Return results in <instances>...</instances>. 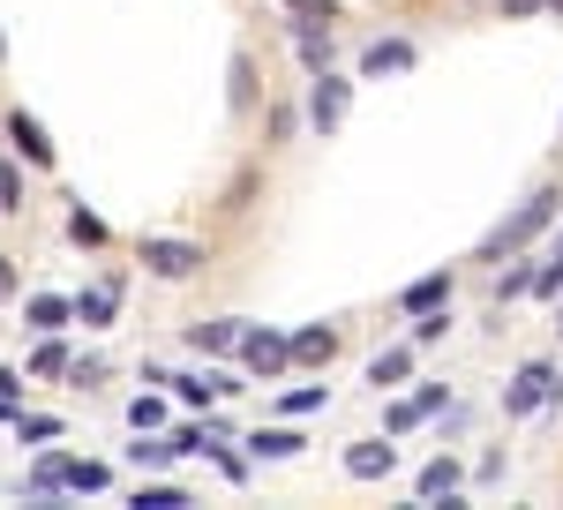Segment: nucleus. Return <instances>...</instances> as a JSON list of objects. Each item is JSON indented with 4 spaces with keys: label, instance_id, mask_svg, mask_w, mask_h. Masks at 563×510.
I'll use <instances>...</instances> for the list:
<instances>
[{
    "label": "nucleus",
    "instance_id": "15",
    "mask_svg": "<svg viewBox=\"0 0 563 510\" xmlns=\"http://www.w3.org/2000/svg\"><path fill=\"white\" fill-rule=\"evenodd\" d=\"M406 376H413V345H384V353L368 361V382H376V390H398Z\"/></svg>",
    "mask_w": 563,
    "mask_h": 510
},
{
    "label": "nucleus",
    "instance_id": "25",
    "mask_svg": "<svg viewBox=\"0 0 563 510\" xmlns=\"http://www.w3.org/2000/svg\"><path fill=\"white\" fill-rule=\"evenodd\" d=\"M256 106V68H249V53H233V113H249Z\"/></svg>",
    "mask_w": 563,
    "mask_h": 510
},
{
    "label": "nucleus",
    "instance_id": "32",
    "mask_svg": "<svg viewBox=\"0 0 563 510\" xmlns=\"http://www.w3.org/2000/svg\"><path fill=\"white\" fill-rule=\"evenodd\" d=\"M429 421V413H421V406H413V398H406V406H390V435H413V428Z\"/></svg>",
    "mask_w": 563,
    "mask_h": 510
},
{
    "label": "nucleus",
    "instance_id": "20",
    "mask_svg": "<svg viewBox=\"0 0 563 510\" xmlns=\"http://www.w3.org/2000/svg\"><path fill=\"white\" fill-rule=\"evenodd\" d=\"M68 241H76V248H106V241H113V225H106L98 211H84V203H76V211H68Z\"/></svg>",
    "mask_w": 563,
    "mask_h": 510
},
{
    "label": "nucleus",
    "instance_id": "17",
    "mask_svg": "<svg viewBox=\"0 0 563 510\" xmlns=\"http://www.w3.org/2000/svg\"><path fill=\"white\" fill-rule=\"evenodd\" d=\"M129 510H196V496L174 488V480H143V488L129 496Z\"/></svg>",
    "mask_w": 563,
    "mask_h": 510
},
{
    "label": "nucleus",
    "instance_id": "23",
    "mask_svg": "<svg viewBox=\"0 0 563 510\" xmlns=\"http://www.w3.org/2000/svg\"><path fill=\"white\" fill-rule=\"evenodd\" d=\"M31 376H68V345H60V331L31 353Z\"/></svg>",
    "mask_w": 563,
    "mask_h": 510
},
{
    "label": "nucleus",
    "instance_id": "37",
    "mask_svg": "<svg viewBox=\"0 0 563 510\" xmlns=\"http://www.w3.org/2000/svg\"><path fill=\"white\" fill-rule=\"evenodd\" d=\"M496 8H504V15H541L549 0H496Z\"/></svg>",
    "mask_w": 563,
    "mask_h": 510
},
{
    "label": "nucleus",
    "instance_id": "24",
    "mask_svg": "<svg viewBox=\"0 0 563 510\" xmlns=\"http://www.w3.org/2000/svg\"><path fill=\"white\" fill-rule=\"evenodd\" d=\"M106 480H113V473L98 466V458H76V473H68V488H76V496H106Z\"/></svg>",
    "mask_w": 563,
    "mask_h": 510
},
{
    "label": "nucleus",
    "instance_id": "13",
    "mask_svg": "<svg viewBox=\"0 0 563 510\" xmlns=\"http://www.w3.org/2000/svg\"><path fill=\"white\" fill-rule=\"evenodd\" d=\"M113 315H121V286H113V278H106V286H84V293H76V323L106 331Z\"/></svg>",
    "mask_w": 563,
    "mask_h": 510
},
{
    "label": "nucleus",
    "instance_id": "35",
    "mask_svg": "<svg viewBox=\"0 0 563 510\" xmlns=\"http://www.w3.org/2000/svg\"><path fill=\"white\" fill-rule=\"evenodd\" d=\"M98 376H106V361H68V382H84V390H90Z\"/></svg>",
    "mask_w": 563,
    "mask_h": 510
},
{
    "label": "nucleus",
    "instance_id": "16",
    "mask_svg": "<svg viewBox=\"0 0 563 510\" xmlns=\"http://www.w3.org/2000/svg\"><path fill=\"white\" fill-rule=\"evenodd\" d=\"M249 458H301V428H256V435H249Z\"/></svg>",
    "mask_w": 563,
    "mask_h": 510
},
{
    "label": "nucleus",
    "instance_id": "36",
    "mask_svg": "<svg viewBox=\"0 0 563 510\" xmlns=\"http://www.w3.org/2000/svg\"><path fill=\"white\" fill-rule=\"evenodd\" d=\"M15 398H23V376H15V368H0V406H15Z\"/></svg>",
    "mask_w": 563,
    "mask_h": 510
},
{
    "label": "nucleus",
    "instance_id": "8",
    "mask_svg": "<svg viewBox=\"0 0 563 510\" xmlns=\"http://www.w3.org/2000/svg\"><path fill=\"white\" fill-rule=\"evenodd\" d=\"M294 53H301V68H308V76L339 68V38H331V23H294Z\"/></svg>",
    "mask_w": 563,
    "mask_h": 510
},
{
    "label": "nucleus",
    "instance_id": "11",
    "mask_svg": "<svg viewBox=\"0 0 563 510\" xmlns=\"http://www.w3.org/2000/svg\"><path fill=\"white\" fill-rule=\"evenodd\" d=\"M23 323H31L38 339H53V331H68V323H76V300H60V293H31V300H23Z\"/></svg>",
    "mask_w": 563,
    "mask_h": 510
},
{
    "label": "nucleus",
    "instance_id": "22",
    "mask_svg": "<svg viewBox=\"0 0 563 510\" xmlns=\"http://www.w3.org/2000/svg\"><path fill=\"white\" fill-rule=\"evenodd\" d=\"M166 382H174V398H180V406H203V413H211L218 376H166Z\"/></svg>",
    "mask_w": 563,
    "mask_h": 510
},
{
    "label": "nucleus",
    "instance_id": "10",
    "mask_svg": "<svg viewBox=\"0 0 563 510\" xmlns=\"http://www.w3.org/2000/svg\"><path fill=\"white\" fill-rule=\"evenodd\" d=\"M294 368H331V361H339V331H331V323H308V331H294Z\"/></svg>",
    "mask_w": 563,
    "mask_h": 510
},
{
    "label": "nucleus",
    "instance_id": "21",
    "mask_svg": "<svg viewBox=\"0 0 563 510\" xmlns=\"http://www.w3.org/2000/svg\"><path fill=\"white\" fill-rule=\"evenodd\" d=\"M323 406H331V382H294V390H286V413H294V421L323 413Z\"/></svg>",
    "mask_w": 563,
    "mask_h": 510
},
{
    "label": "nucleus",
    "instance_id": "14",
    "mask_svg": "<svg viewBox=\"0 0 563 510\" xmlns=\"http://www.w3.org/2000/svg\"><path fill=\"white\" fill-rule=\"evenodd\" d=\"M406 68H413V45L406 38H376L361 53V76H406Z\"/></svg>",
    "mask_w": 563,
    "mask_h": 510
},
{
    "label": "nucleus",
    "instance_id": "33",
    "mask_svg": "<svg viewBox=\"0 0 563 510\" xmlns=\"http://www.w3.org/2000/svg\"><path fill=\"white\" fill-rule=\"evenodd\" d=\"M413 406H421V413H429V421H435V413L451 406V390H443V382H421V390H413Z\"/></svg>",
    "mask_w": 563,
    "mask_h": 510
},
{
    "label": "nucleus",
    "instance_id": "4",
    "mask_svg": "<svg viewBox=\"0 0 563 510\" xmlns=\"http://www.w3.org/2000/svg\"><path fill=\"white\" fill-rule=\"evenodd\" d=\"M346 106H353V84L339 68L308 76V127H316V135H339V127H346Z\"/></svg>",
    "mask_w": 563,
    "mask_h": 510
},
{
    "label": "nucleus",
    "instance_id": "3",
    "mask_svg": "<svg viewBox=\"0 0 563 510\" xmlns=\"http://www.w3.org/2000/svg\"><path fill=\"white\" fill-rule=\"evenodd\" d=\"M211 255H203V241H174V233H143V270L151 278H166V286H180V278H196Z\"/></svg>",
    "mask_w": 563,
    "mask_h": 510
},
{
    "label": "nucleus",
    "instance_id": "38",
    "mask_svg": "<svg viewBox=\"0 0 563 510\" xmlns=\"http://www.w3.org/2000/svg\"><path fill=\"white\" fill-rule=\"evenodd\" d=\"M0 300H15V263L0 255Z\"/></svg>",
    "mask_w": 563,
    "mask_h": 510
},
{
    "label": "nucleus",
    "instance_id": "29",
    "mask_svg": "<svg viewBox=\"0 0 563 510\" xmlns=\"http://www.w3.org/2000/svg\"><path fill=\"white\" fill-rule=\"evenodd\" d=\"M158 421H166V398H158V390L129 398V428H158Z\"/></svg>",
    "mask_w": 563,
    "mask_h": 510
},
{
    "label": "nucleus",
    "instance_id": "39",
    "mask_svg": "<svg viewBox=\"0 0 563 510\" xmlns=\"http://www.w3.org/2000/svg\"><path fill=\"white\" fill-rule=\"evenodd\" d=\"M549 15H563V0H549Z\"/></svg>",
    "mask_w": 563,
    "mask_h": 510
},
{
    "label": "nucleus",
    "instance_id": "27",
    "mask_svg": "<svg viewBox=\"0 0 563 510\" xmlns=\"http://www.w3.org/2000/svg\"><path fill=\"white\" fill-rule=\"evenodd\" d=\"M519 293H533V263H511V270L496 278V308H504V300H519Z\"/></svg>",
    "mask_w": 563,
    "mask_h": 510
},
{
    "label": "nucleus",
    "instance_id": "34",
    "mask_svg": "<svg viewBox=\"0 0 563 510\" xmlns=\"http://www.w3.org/2000/svg\"><path fill=\"white\" fill-rule=\"evenodd\" d=\"M211 458H218V473H225V480H249V458H233V451H218V443H211Z\"/></svg>",
    "mask_w": 563,
    "mask_h": 510
},
{
    "label": "nucleus",
    "instance_id": "2",
    "mask_svg": "<svg viewBox=\"0 0 563 510\" xmlns=\"http://www.w3.org/2000/svg\"><path fill=\"white\" fill-rule=\"evenodd\" d=\"M541 406H563V376L549 368V361H526L519 376L504 382V413L526 421V413H541Z\"/></svg>",
    "mask_w": 563,
    "mask_h": 510
},
{
    "label": "nucleus",
    "instance_id": "30",
    "mask_svg": "<svg viewBox=\"0 0 563 510\" xmlns=\"http://www.w3.org/2000/svg\"><path fill=\"white\" fill-rule=\"evenodd\" d=\"M15 435H23V443H53L60 421H53V413H15Z\"/></svg>",
    "mask_w": 563,
    "mask_h": 510
},
{
    "label": "nucleus",
    "instance_id": "9",
    "mask_svg": "<svg viewBox=\"0 0 563 510\" xmlns=\"http://www.w3.org/2000/svg\"><path fill=\"white\" fill-rule=\"evenodd\" d=\"M346 473H353V480H390V473H398V451H390V435H368V443H353V451H346Z\"/></svg>",
    "mask_w": 563,
    "mask_h": 510
},
{
    "label": "nucleus",
    "instance_id": "40",
    "mask_svg": "<svg viewBox=\"0 0 563 510\" xmlns=\"http://www.w3.org/2000/svg\"><path fill=\"white\" fill-rule=\"evenodd\" d=\"M0 60H8V38H0Z\"/></svg>",
    "mask_w": 563,
    "mask_h": 510
},
{
    "label": "nucleus",
    "instance_id": "12",
    "mask_svg": "<svg viewBox=\"0 0 563 510\" xmlns=\"http://www.w3.org/2000/svg\"><path fill=\"white\" fill-rule=\"evenodd\" d=\"M451 286H459L451 270H429V278H413V286L398 293V308H406V315H429V308H451Z\"/></svg>",
    "mask_w": 563,
    "mask_h": 510
},
{
    "label": "nucleus",
    "instance_id": "18",
    "mask_svg": "<svg viewBox=\"0 0 563 510\" xmlns=\"http://www.w3.org/2000/svg\"><path fill=\"white\" fill-rule=\"evenodd\" d=\"M241 315H218V323H196V353H241Z\"/></svg>",
    "mask_w": 563,
    "mask_h": 510
},
{
    "label": "nucleus",
    "instance_id": "26",
    "mask_svg": "<svg viewBox=\"0 0 563 510\" xmlns=\"http://www.w3.org/2000/svg\"><path fill=\"white\" fill-rule=\"evenodd\" d=\"M294 23H339V0H278Z\"/></svg>",
    "mask_w": 563,
    "mask_h": 510
},
{
    "label": "nucleus",
    "instance_id": "28",
    "mask_svg": "<svg viewBox=\"0 0 563 510\" xmlns=\"http://www.w3.org/2000/svg\"><path fill=\"white\" fill-rule=\"evenodd\" d=\"M443 331H451V308H429V315H413V353H421V345H435Z\"/></svg>",
    "mask_w": 563,
    "mask_h": 510
},
{
    "label": "nucleus",
    "instance_id": "19",
    "mask_svg": "<svg viewBox=\"0 0 563 510\" xmlns=\"http://www.w3.org/2000/svg\"><path fill=\"white\" fill-rule=\"evenodd\" d=\"M443 496H459V458H429L421 466V503H443Z\"/></svg>",
    "mask_w": 563,
    "mask_h": 510
},
{
    "label": "nucleus",
    "instance_id": "7",
    "mask_svg": "<svg viewBox=\"0 0 563 510\" xmlns=\"http://www.w3.org/2000/svg\"><path fill=\"white\" fill-rule=\"evenodd\" d=\"M68 473H76V458H68V451H45L38 466H31V503H38V510H60V496H76V488H68Z\"/></svg>",
    "mask_w": 563,
    "mask_h": 510
},
{
    "label": "nucleus",
    "instance_id": "1",
    "mask_svg": "<svg viewBox=\"0 0 563 510\" xmlns=\"http://www.w3.org/2000/svg\"><path fill=\"white\" fill-rule=\"evenodd\" d=\"M556 211H563V196H556V188H533L519 211H511L504 225H496V233H488V241H481V263H504V255H519L526 241H541V233L556 225Z\"/></svg>",
    "mask_w": 563,
    "mask_h": 510
},
{
    "label": "nucleus",
    "instance_id": "31",
    "mask_svg": "<svg viewBox=\"0 0 563 510\" xmlns=\"http://www.w3.org/2000/svg\"><path fill=\"white\" fill-rule=\"evenodd\" d=\"M0 211H23V173H15V158H0Z\"/></svg>",
    "mask_w": 563,
    "mask_h": 510
},
{
    "label": "nucleus",
    "instance_id": "6",
    "mask_svg": "<svg viewBox=\"0 0 563 510\" xmlns=\"http://www.w3.org/2000/svg\"><path fill=\"white\" fill-rule=\"evenodd\" d=\"M0 135H8V151H15V158H23V166H53V135H45V121L38 113H23V106H15V113H8V121H0Z\"/></svg>",
    "mask_w": 563,
    "mask_h": 510
},
{
    "label": "nucleus",
    "instance_id": "5",
    "mask_svg": "<svg viewBox=\"0 0 563 510\" xmlns=\"http://www.w3.org/2000/svg\"><path fill=\"white\" fill-rule=\"evenodd\" d=\"M241 368H249L256 382H278L286 368H294V345H286V331H256V323H249V331H241Z\"/></svg>",
    "mask_w": 563,
    "mask_h": 510
}]
</instances>
